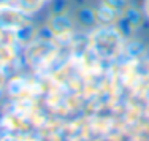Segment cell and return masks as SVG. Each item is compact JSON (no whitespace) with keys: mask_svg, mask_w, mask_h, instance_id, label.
<instances>
[{"mask_svg":"<svg viewBox=\"0 0 149 141\" xmlns=\"http://www.w3.org/2000/svg\"><path fill=\"white\" fill-rule=\"evenodd\" d=\"M122 33L114 26H102L92 33V48L100 57H116L122 48Z\"/></svg>","mask_w":149,"mask_h":141,"instance_id":"6da1fadb","label":"cell"},{"mask_svg":"<svg viewBox=\"0 0 149 141\" xmlns=\"http://www.w3.org/2000/svg\"><path fill=\"white\" fill-rule=\"evenodd\" d=\"M54 46L52 43H49L48 38H35L32 41V44L27 49V60L32 65H38V63H43L46 60L51 59V56L54 54Z\"/></svg>","mask_w":149,"mask_h":141,"instance_id":"7a4b0ae2","label":"cell"},{"mask_svg":"<svg viewBox=\"0 0 149 141\" xmlns=\"http://www.w3.org/2000/svg\"><path fill=\"white\" fill-rule=\"evenodd\" d=\"M143 24V13L135 6H127L118 21V29L122 37H130L138 27Z\"/></svg>","mask_w":149,"mask_h":141,"instance_id":"3957f363","label":"cell"},{"mask_svg":"<svg viewBox=\"0 0 149 141\" xmlns=\"http://www.w3.org/2000/svg\"><path fill=\"white\" fill-rule=\"evenodd\" d=\"M26 13L17 6H3L0 8V30H16L17 27L27 24Z\"/></svg>","mask_w":149,"mask_h":141,"instance_id":"277c9868","label":"cell"},{"mask_svg":"<svg viewBox=\"0 0 149 141\" xmlns=\"http://www.w3.org/2000/svg\"><path fill=\"white\" fill-rule=\"evenodd\" d=\"M48 29L52 32L54 37H67L72 33L73 21L67 11H54L49 17Z\"/></svg>","mask_w":149,"mask_h":141,"instance_id":"5b68a950","label":"cell"},{"mask_svg":"<svg viewBox=\"0 0 149 141\" xmlns=\"http://www.w3.org/2000/svg\"><path fill=\"white\" fill-rule=\"evenodd\" d=\"M119 17L120 13L113 10L106 3H102L95 10V19H97V24H100V26H114V24H118Z\"/></svg>","mask_w":149,"mask_h":141,"instance_id":"8992f818","label":"cell"},{"mask_svg":"<svg viewBox=\"0 0 149 141\" xmlns=\"http://www.w3.org/2000/svg\"><path fill=\"white\" fill-rule=\"evenodd\" d=\"M15 33H16V38L19 41H22V43H30V41H33L35 37H37V35H35V27L32 26L30 22L17 27L15 30Z\"/></svg>","mask_w":149,"mask_h":141,"instance_id":"52a82bcc","label":"cell"},{"mask_svg":"<svg viewBox=\"0 0 149 141\" xmlns=\"http://www.w3.org/2000/svg\"><path fill=\"white\" fill-rule=\"evenodd\" d=\"M76 19L79 24L83 26H94L97 24V19H95V10L92 8H81L79 11L76 13Z\"/></svg>","mask_w":149,"mask_h":141,"instance_id":"ba28073f","label":"cell"},{"mask_svg":"<svg viewBox=\"0 0 149 141\" xmlns=\"http://www.w3.org/2000/svg\"><path fill=\"white\" fill-rule=\"evenodd\" d=\"M15 3L21 11H24L27 15V13L38 11V10L41 8V5L45 3V0H16Z\"/></svg>","mask_w":149,"mask_h":141,"instance_id":"9c48e42d","label":"cell"},{"mask_svg":"<svg viewBox=\"0 0 149 141\" xmlns=\"http://www.w3.org/2000/svg\"><path fill=\"white\" fill-rule=\"evenodd\" d=\"M103 3H106L108 6H111L113 10H116L119 13H122L129 6L127 5V0H103Z\"/></svg>","mask_w":149,"mask_h":141,"instance_id":"30bf717a","label":"cell"},{"mask_svg":"<svg viewBox=\"0 0 149 141\" xmlns=\"http://www.w3.org/2000/svg\"><path fill=\"white\" fill-rule=\"evenodd\" d=\"M13 2H16V0H0V8H3V6H11Z\"/></svg>","mask_w":149,"mask_h":141,"instance_id":"8fae6325","label":"cell"},{"mask_svg":"<svg viewBox=\"0 0 149 141\" xmlns=\"http://www.w3.org/2000/svg\"><path fill=\"white\" fill-rule=\"evenodd\" d=\"M144 15L149 17V0H144Z\"/></svg>","mask_w":149,"mask_h":141,"instance_id":"7c38bea8","label":"cell"},{"mask_svg":"<svg viewBox=\"0 0 149 141\" xmlns=\"http://www.w3.org/2000/svg\"><path fill=\"white\" fill-rule=\"evenodd\" d=\"M45 2H46V0H45Z\"/></svg>","mask_w":149,"mask_h":141,"instance_id":"4fadbf2b","label":"cell"}]
</instances>
